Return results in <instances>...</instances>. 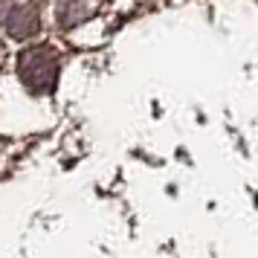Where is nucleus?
<instances>
[{"label": "nucleus", "instance_id": "3", "mask_svg": "<svg viewBox=\"0 0 258 258\" xmlns=\"http://www.w3.org/2000/svg\"><path fill=\"white\" fill-rule=\"evenodd\" d=\"M96 9L93 0H58L55 6V18H58V26L67 29V26H79L84 18H90Z\"/></svg>", "mask_w": 258, "mask_h": 258}, {"label": "nucleus", "instance_id": "1", "mask_svg": "<svg viewBox=\"0 0 258 258\" xmlns=\"http://www.w3.org/2000/svg\"><path fill=\"white\" fill-rule=\"evenodd\" d=\"M58 70H61L58 52L52 47H47V44L26 47L18 55V79L24 82V87L29 93H35V96H44V93L55 90Z\"/></svg>", "mask_w": 258, "mask_h": 258}, {"label": "nucleus", "instance_id": "2", "mask_svg": "<svg viewBox=\"0 0 258 258\" xmlns=\"http://www.w3.org/2000/svg\"><path fill=\"white\" fill-rule=\"evenodd\" d=\"M0 29H6L15 41L38 35L41 12L35 0H0Z\"/></svg>", "mask_w": 258, "mask_h": 258}]
</instances>
